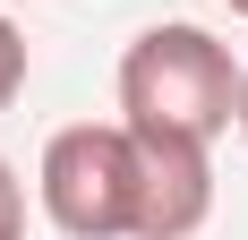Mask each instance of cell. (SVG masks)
<instances>
[{
	"mask_svg": "<svg viewBox=\"0 0 248 240\" xmlns=\"http://www.w3.org/2000/svg\"><path fill=\"white\" fill-rule=\"evenodd\" d=\"M120 120L137 137H180V146H214L240 120V60L231 43H214L205 26L163 17L120 51Z\"/></svg>",
	"mask_w": 248,
	"mask_h": 240,
	"instance_id": "cell-1",
	"label": "cell"
},
{
	"mask_svg": "<svg viewBox=\"0 0 248 240\" xmlns=\"http://www.w3.org/2000/svg\"><path fill=\"white\" fill-rule=\"evenodd\" d=\"M137 189H146V154L128 120H77L51 129L34 197H43L51 232L69 240H137Z\"/></svg>",
	"mask_w": 248,
	"mask_h": 240,
	"instance_id": "cell-2",
	"label": "cell"
},
{
	"mask_svg": "<svg viewBox=\"0 0 248 240\" xmlns=\"http://www.w3.org/2000/svg\"><path fill=\"white\" fill-rule=\"evenodd\" d=\"M146 154V189H137V240H188L214 215V146H180V137H137Z\"/></svg>",
	"mask_w": 248,
	"mask_h": 240,
	"instance_id": "cell-3",
	"label": "cell"
},
{
	"mask_svg": "<svg viewBox=\"0 0 248 240\" xmlns=\"http://www.w3.org/2000/svg\"><path fill=\"white\" fill-rule=\"evenodd\" d=\"M26 95V34H17V17L0 9V112Z\"/></svg>",
	"mask_w": 248,
	"mask_h": 240,
	"instance_id": "cell-4",
	"label": "cell"
},
{
	"mask_svg": "<svg viewBox=\"0 0 248 240\" xmlns=\"http://www.w3.org/2000/svg\"><path fill=\"white\" fill-rule=\"evenodd\" d=\"M0 240H26V189L9 171V154H0Z\"/></svg>",
	"mask_w": 248,
	"mask_h": 240,
	"instance_id": "cell-5",
	"label": "cell"
},
{
	"mask_svg": "<svg viewBox=\"0 0 248 240\" xmlns=\"http://www.w3.org/2000/svg\"><path fill=\"white\" fill-rule=\"evenodd\" d=\"M240 137H248V69H240Z\"/></svg>",
	"mask_w": 248,
	"mask_h": 240,
	"instance_id": "cell-6",
	"label": "cell"
},
{
	"mask_svg": "<svg viewBox=\"0 0 248 240\" xmlns=\"http://www.w3.org/2000/svg\"><path fill=\"white\" fill-rule=\"evenodd\" d=\"M231 9H240V17H248V0H231Z\"/></svg>",
	"mask_w": 248,
	"mask_h": 240,
	"instance_id": "cell-7",
	"label": "cell"
},
{
	"mask_svg": "<svg viewBox=\"0 0 248 240\" xmlns=\"http://www.w3.org/2000/svg\"><path fill=\"white\" fill-rule=\"evenodd\" d=\"M0 9H9V0H0Z\"/></svg>",
	"mask_w": 248,
	"mask_h": 240,
	"instance_id": "cell-8",
	"label": "cell"
}]
</instances>
